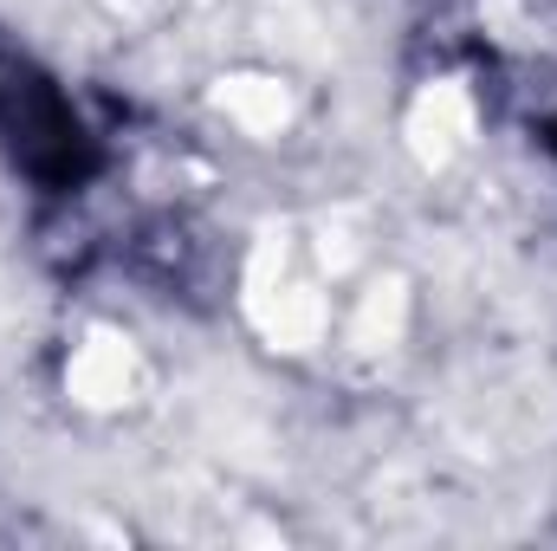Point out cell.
I'll list each match as a JSON object with an SVG mask.
<instances>
[{
	"label": "cell",
	"mask_w": 557,
	"mask_h": 551,
	"mask_svg": "<svg viewBox=\"0 0 557 551\" xmlns=\"http://www.w3.org/2000/svg\"><path fill=\"white\" fill-rule=\"evenodd\" d=\"M137 383V364H131V351H117L111 338H98V344H85V357L72 364V390L85 396V403H124V390Z\"/></svg>",
	"instance_id": "6da1fadb"
},
{
	"label": "cell",
	"mask_w": 557,
	"mask_h": 551,
	"mask_svg": "<svg viewBox=\"0 0 557 551\" xmlns=\"http://www.w3.org/2000/svg\"><path fill=\"white\" fill-rule=\"evenodd\" d=\"M467 137V111H460V91H434V98H421L416 111V143L428 149V156H447L454 143Z\"/></svg>",
	"instance_id": "7a4b0ae2"
},
{
	"label": "cell",
	"mask_w": 557,
	"mask_h": 551,
	"mask_svg": "<svg viewBox=\"0 0 557 551\" xmlns=\"http://www.w3.org/2000/svg\"><path fill=\"white\" fill-rule=\"evenodd\" d=\"M221 105H234L253 131H273L278 118H285V98H278V85H234V91H221Z\"/></svg>",
	"instance_id": "3957f363"
}]
</instances>
